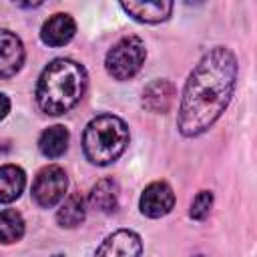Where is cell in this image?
Returning a JSON list of instances; mask_svg holds the SVG:
<instances>
[{"mask_svg": "<svg viewBox=\"0 0 257 257\" xmlns=\"http://www.w3.org/2000/svg\"><path fill=\"white\" fill-rule=\"evenodd\" d=\"M86 219V205L84 199L78 193H72L64 199V203L60 205V209L56 211V221L60 227L66 229H74L78 225H82V221Z\"/></svg>", "mask_w": 257, "mask_h": 257, "instance_id": "9a60e30c", "label": "cell"}, {"mask_svg": "<svg viewBox=\"0 0 257 257\" xmlns=\"http://www.w3.org/2000/svg\"><path fill=\"white\" fill-rule=\"evenodd\" d=\"M120 8L135 20L145 22V24H155L163 22L171 16L173 12V2L167 0H157V2H122Z\"/></svg>", "mask_w": 257, "mask_h": 257, "instance_id": "8fae6325", "label": "cell"}, {"mask_svg": "<svg viewBox=\"0 0 257 257\" xmlns=\"http://www.w3.org/2000/svg\"><path fill=\"white\" fill-rule=\"evenodd\" d=\"M26 185V175L16 165H2L0 167V203L16 201Z\"/></svg>", "mask_w": 257, "mask_h": 257, "instance_id": "4fadbf2b", "label": "cell"}, {"mask_svg": "<svg viewBox=\"0 0 257 257\" xmlns=\"http://www.w3.org/2000/svg\"><path fill=\"white\" fill-rule=\"evenodd\" d=\"M175 94H177V88L171 80H167V78L153 80L143 90V106L149 112L165 114L171 110V106L175 102Z\"/></svg>", "mask_w": 257, "mask_h": 257, "instance_id": "30bf717a", "label": "cell"}, {"mask_svg": "<svg viewBox=\"0 0 257 257\" xmlns=\"http://www.w3.org/2000/svg\"><path fill=\"white\" fill-rule=\"evenodd\" d=\"M66 187H68V179L64 169L58 165H48L36 175L32 183V199L40 207L50 209L64 199Z\"/></svg>", "mask_w": 257, "mask_h": 257, "instance_id": "5b68a950", "label": "cell"}, {"mask_svg": "<svg viewBox=\"0 0 257 257\" xmlns=\"http://www.w3.org/2000/svg\"><path fill=\"white\" fill-rule=\"evenodd\" d=\"M128 145V126L116 114H98L94 116L82 133V151L84 157L98 167L114 163Z\"/></svg>", "mask_w": 257, "mask_h": 257, "instance_id": "3957f363", "label": "cell"}, {"mask_svg": "<svg viewBox=\"0 0 257 257\" xmlns=\"http://www.w3.org/2000/svg\"><path fill=\"white\" fill-rule=\"evenodd\" d=\"M173 207H175V193H173L171 185L165 181H155V183L147 185L141 195V201H139L141 213L151 219L165 217L167 213L173 211Z\"/></svg>", "mask_w": 257, "mask_h": 257, "instance_id": "8992f818", "label": "cell"}, {"mask_svg": "<svg viewBox=\"0 0 257 257\" xmlns=\"http://www.w3.org/2000/svg\"><path fill=\"white\" fill-rule=\"evenodd\" d=\"M237 58L225 46L211 48L193 68L183 88L177 126L185 137L209 131L225 112L237 82Z\"/></svg>", "mask_w": 257, "mask_h": 257, "instance_id": "6da1fadb", "label": "cell"}, {"mask_svg": "<svg viewBox=\"0 0 257 257\" xmlns=\"http://www.w3.org/2000/svg\"><path fill=\"white\" fill-rule=\"evenodd\" d=\"M211 207H213V193L211 191H201V193L195 195V199L191 203V209H189V215L195 221H203V219L209 217Z\"/></svg>", "mask_w": 257, "mask_h": 257, "instance_id": "e0dca14e", "label": "cell"}, {"mask_svg": "<svg viewBox=\"0 0 257 257\" xmlns=\"http://www.w3.org/2000/svg\"><path fill=\"white\" fill-rule=\"evenodd\" d=\"M24 235V219L16 209L0 211V243H16Z\"/></svg>", "mask_w": 257, "mask_h": 257, "instance_id": "2e32d148", "label": "cell"}, {"mask_svg": "<svg viewBox=\"0 0 257 257\" xmlns=\"http://www.w3.org/2000/svg\"><path fill=\"white\" fill-rule=\"evenodd\" d=\"M76 32V22L70 14H52L40 28V38L46 46H64L72 40Z\"/></svg>", "mask_w": 257, "mask_h": 257, "instance_id": "9c48e42d", "label": "cell"}, {"mask_svg": "<svg viewBox=\"0 0 257 257\" xmlns=\"http://www.w3.org/2000/svg\"><path fill=\"white\" fill-rule=\"evenodd\" d=\"M24 64V46L22 40L6 30L0 28V78L16 74Z\"/></svg>", "mask_w": 257, "mask_h": 257, "instance_id": "ba28073f", "label": "cell"}, {"mask_svg": "<svg viewBox=\"0 0 257 257\" xmlns=\"http://www.w3.org/2000/svg\"><path fill=\"white\" fill-rule=\"evenodd\" d=\"M68 128L62 126V124H54V126H48L40 139H38V149L40 153L46 157V159H58L60 155L66 153L68 149Z\"/></svg>", "mask_w": 257, "mask_h": 257, "instance_id": "5bb4252c", "label": "cell"}, {"mask_svg": "<svg viewBox=\"0 0 257 257\" xmlns=\"http://www.w3.org/2000/svg\"><path fill=\"white\" fill-rule=\"evenodd\" d=\"M141 237L131 229H118L100 243L94 257H141Z\"/></svg>", "mask_w": 257, "mask_h": 257, "instance_id": "52a82bcc", "label": "cell"}, {"mask_svg": "<svg viewBox=\"0 0 257 257\" xmlns=\"http://www.w3.org/2000/svg\"><path fill=\"white\" fill-rule=\"evenodd\" d=\"M88 84L82 64L70 58H54L42 70L36 84V102L44 114L58 116L74 108Z\"/></svg>", "mask_w": 257, "mask_h": 257, "instance_id": "7a4b0ae2", "label": "cell"}, {"mask_svg": "<svg viewBox=\"0 0 257 257\" xmlns=\"http://www.w3.org/2000/svg\"><path fill=\"white\" fill-rule=\"evenodd\" d=\"M145 58H147L145 42L139 36L128 34L112 44V48L106 52L104 66L114 80H128L143 68Z\"/></svg>", "mask_w": 257, "mask_h": 257, "instance_id": "277c9868", "label": "cell"}, {"mask_svg": "<svg viewBox=\"0 0 257 257\" xmlns=\"http://www.w3.org/2000/svg\"><path fill=\"white\" fill-rule=\"evenodd\" d=\"M118 203V185L114 179H100L88 193V205L100 213H112Z\"/></svg>", "mask_w": 257, "mask_h": 257, "instance_id": "7c38bea8", "label": "cell"}, {"mask_svg": "<svg viewBox=\"0 0 257 257\" xmlns=\"http://www.w3.org/2000/svg\"><path fill=\"white\" fill-rule=\"evenodd\" d=\"M54 257H64V255H54Z\"/></svg>", "mask_w": 257, "mask_h": 257, "instance_id": "d6986e66", "label": "cell"}, {"mask_svg": "<svg viewBox=\"0 0 257 257\" xmlns=\"http://www.w3.org/2000/svg\"><path fill=\"white\" fill-rule=\"evenodd\" d=\"M8 110H10V100H8V96H6V94H2V92H0V120L8 114Z\"/></svg>", "mask_w": 257, "mask_h": 257, "instance_id": "ac0fdd59", "label": "cell"}, {"mask_svg": "<svg viewBox=\"0 0 257 257\" xmlns=\"http://www.w3.org/2000/svg\"><path fill=\"white\" fill-rule=\"evenodd\" d=\"M195 257H203V255H195Z\"/></svg>", "mask_w": 257, "mask_h": 257, "instance_id": "ffe728a7", "label": "cell"}]
</instances>
